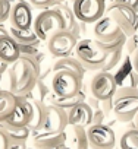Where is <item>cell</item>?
Listing matches in <instances>:
<instances>
[{"label": "cell", "instance_id": "cell-1", "mask_svg": "<svg viewBox=\"0 0 138 149\" xmlns=\"http://www.w3.org/2000/svg\"><path fill=\"white\" fill-rule=\"evenodd\" d=\"M65 29V22L60 13L54 9H47L38 13L34 21V31L41 41H49L56 32Z\"/></svg>", "mask_w": 138, "mask_h": 149}, {"label": "cell", "instance_id": "cell-2", "mask_svg": "<svg viewBox=\"0 0 138 149\" xmlns=\"http://www.w3.org/2000/svg\"><path fill=\"white\" fill-rule=\"evenodd\" d=\"M74 15L84 24L99 22L106 12L104 0H75L72 3Z\"/></svg>", "mask_w": 138, "mask_h": 149}, {"label": "cell", "instance_id": "cell-3", "mask_svg": "<svg viewBox=\"0 0 138 149\" xmlns=\"http://www.w3.org/2000/svg\"><path fill=\"white\" fill-rule=\"evenodd\" d=\"M94 34L97 37V41L101 42L106 48H107V45L116 44L122 38H125V34L120 29V26L109 15L107 16H103L99 22H96V25H94Z\"/></svg>", "mask_w": 138, "mask_h": 149}, {"label": "cell", "instance_id": "cell-4", "mask_svg": "<svg viewBox=\"0 0 138 149\" xmlns=\"http://www.w3.org/2000/svg\"><path fill=\"white\" fill-rule=\"evenodd\" d=\"M77 57L88 66H97L106 58V47L93 40H81L75 47Z\"/></svg>", "mask_w": 138, "mask_h": 149}, {"label": "cell", "instance_id": "cell-5", "mask_svg": "<svg viewBox=\"0 0 138 149\" xmlns=\"http://www.w3.org/2000/svg\"><path fill=\"white\" fill-rule=\"evenodd\" d=\"M107 15L116 21L125 35L134 34L138 28V13L132 8L122 5H110L107 8Z\"/></svg>", "mask_w": 138, "mask_h": 149}, {"label": "cell", "instance_id": "cell-6", "mask_svg": "<svg viewBox=\"0 0 138 149\" xmlns=\"http://www.w3.org/2000/svg\"><path fill=\"white\" fill-rule=\"evenodd\" d=\"M53 92L62 98L74 97L80 89V79L71 70L59 72L53 78Z\"/></svg>", "mask_w": 138, "mask_h": 149}, {"label": "cell", "instance_id": "cell-7", "mask_svg": "<svg viewBox=\"0 0 138 149\" xmlns=\"http://www.w3.org/2000/svg\"><path fill=\"white\" fill-rule=\"evenodd\" d=\"M77 37L71 31H59L49 40V51L56 57H65L77 47Z\"/></svg>", "mask_w": 138, "mask_h": 149}, {"label": "cell", "instance_id": "cell-8", "mask_svg": "<svg viewBox=\"0 0 138 149\" xmlns=\"http://www.w3.org/2000/svg\"><path fill=\"white\" fill-rule=\"evenodd\" d=\"M90 88H91L93 95L97 100L106 101V100H109L115 94V91H116V82H115V78L112 76L110 73L101 72V73H97L96 76L93 78Z\"/></svg>", "mask_w": 138, "mask_h": 149}, {"label": "cell", "instance_id": "cell-9", "mask_svg": "<svg viewBox=\"0 0 138 149\" xmlns=\"http://www.w3.org/2000/svg\"><path fill=\"white\" fill-rule=\"evenodd\" d=\"M88 142L94 149H112L115 146V133L107 126L94 124L88 129Z\"/></svg>", "mask_w": 138, "mask_h": 149}, {"label": "cell", "instance_id": "cell-10", "mask_svg": "<svg viewBox=\"0 0 138 149\" xmlns=\"http://www.w3.org/2000/svg\"><path fill=\"white\" fill-rule=\"evenodd\" d=\"M11 25L12 28L16 29H31L32 25V12L30 8V3L27 2H16L12 8V13H11Z\"/></svg>", "mask_w": 138, "mask_h": 149}, {"label": "cell", "instance_id": "cell-11", "mask_svg": "<svg viewBox=\"0 0 138 149\" xmlns=\"http://www.w3.org/2000/svg\"><path fill=\"white\" fill-rule=\"evenodd\" d=\"M0 57H2V60L6 61V63L15 61L19 57L18 41L13 37L5 34L3 29H2V37H0Z\"/></svg>", "mask_w": 138, "mask_h": 149}, {"label": "cell", "instance_id": "cell-12", "mask_svg": "<svg viewBox=\"0 0 138 149\" xmlns=\"http://www.w3.org/2000/svg\"><path fill=\"white\" fill-rule=\"evenodd\" d=\"M90 120H91V110L84 104L74 107L71 110V113H69V123L71 124L84 126V124H88Z\"/></svg>", "mask_w": 138, "mask_h": 149}, {"label": "cell", "instance_id": "cell-13", "mask_svg": "<svg viewBox=\"0 0 138 149\" xmlns=\"http://www.w3.org/2000/svg\"><path fill=\"white\" fill-rule=\"evenodd\" d=\"M16 105H18V101L13 98L12 94H9L6 91H2V94H0V114H2L3 121H6V118L13 113Z\"/></svg>", "mask_w": 138, "mask_h": 149}, {"label": "cell", "instance_id": "cell-14", "mask_svg": "<svg viewBox=\"0 0 138 149\" xmlns=\"http://www.w3.org/2000/svg\"><path fill=\"white\" fill-rule=\"evenodd\" d=\"M28 121H30V114H28L27 108L22 104H19V102H18L16 108L13 110V113L6 118V123L11 124V126H13V127H22Z\"/></svg>", "mask_w": 138, "mask_h": 149}, {"label": "cell", "instance_id": "cell-15", "mask_svg": "<svg viewBox=\"0 0 138 149\" xmlns=\"http://www.w3.org/2000/svg\"><path fill=\"white\" fill-rule=\"evenodd\" d=\"M115 110L119 114V117H122V118L132 117L137 113V110H138V101L134 100V98H128V100L119 101V102H116Z\"/></svg>", "mask_w": 138, "mask_h": 149}, {"label": "cell", "instance_id": "cell-16", "mask_svg": "<svg viewBox=\"0 0 138 149\" xmlns=\"http://www.w3.org/2000/svg\"><path fill=\"white\" fill-rule=\"evenodd\" d=\"M11 34L12 37L18 41L19 45H25V44H32L38 40L35 31H31V29H27V31H22V29H16V28H11Z\"/></svg>", "mask_w": 138, "mask_h": 149}, {"label": "cell", "instance_id": "cell-17", "mask_svg": "<svg viewBox=\"0 0 138 149\" xmlns=\"http://www.w3.org/2000/svg\"><path fill=\"white\" fill-rule=\"evenodd\" d=\"M120 149H138V130H128L120 137Z\"/></svg>", "mask_w": 138, "mask_h": 149}, {"label": "cell", "instance_id": "cell-18", "mask_svg": "<svg viewBox=\"0 0 138 149\" xmlns=\"http://www.w3.org/2000/svg\"><path fill=\"white\" fill-rule=\"evenodd\" d=\"M0 21L2 22H5L6 19H9L11 18V13H12V8H13V5L11 3V0H0Z\"/></svg>", "mask_w": 138, "mask_h": 149}, {"label": "cell", "instance_id": "cell-19", "mask_svg": "<svg viewBox=\"0 0 138 149\" xmlns=\"http://www.w3.org/2000/svg\"><path fill=\"white\" fill-rule=\"evenodd\" d=\"M57 2H60V0H28V3H30L32 8L44 9V10H47L50 6H54Z\"/></svg>", "mask_w": 138, "mask_h": 149}, {"label": "cell", "instance_id": "cell-20", "mask_svg": "<svg viewBox=\"0 0 138 149\" xmlns=\"http://www.w3.org/2000/svg\"><path fill=\"white\" fill-rule=\"evenodd\" d=\"M112 5H122L132 9H138V0H112Z\"/></svg>", "mask_w": 138, "mask_h": 149}, {"label": "cell", "instance_id": "cell-21", "mask_svg": "<svg viewBox=\"0 0 138 149\" xmlns=\"http://www.w3.org/2000/svg\"><path fill=\"white\" fill-rule=\"evenodd\" d=\"M134 67H135V72L138 73V50L135 51V56H134Z\"/></svg>", "mask_w": 138, "mask_h": 149}, {"label": "cell", "instance_id": "cell-22", "mask_svg": "<svg viewBox=\"0 0 138 149\" xmlns=\"http://www.w3.org/2000/svg\"><path fill=\"white\" fill-rule=\"evenodd\" d=\"M0 137H2V149H6V148H5V139H6V137H5V134L2 133V136H0Z\"/></svg>", "mask_w": 138, "mask_h": 149}, {"label": "cell", "instance_id": "cell-23", "mask_svg": "<svg viewBox=\"0 0 138 149\" xmlns=\"http://www.w3.org/2000/svg\"><path fill=\"white\" fill-rule=\"evenodd\" d=\"M71 2H72V3H74V2H75V0H71Z\"/></svg>", "mask_w": 138, "mask_h": 149}, {"label": "cell", "instance_id": "cell-24", "mask_svg": "<svg viewBox=\"0 0 138 149\" xmlns=\"http://www.w3.org/2000/svg\"><path fill=\"white\" fill-rule=\"evenodd\" d=\"M137 124H138V118H137Z\"/></svg>", "mask_w": 138, "mask_h": 149}]
</instances>
